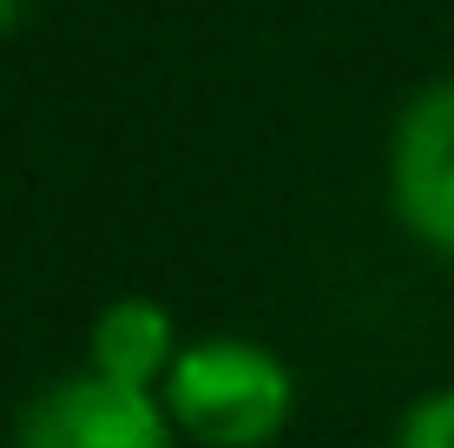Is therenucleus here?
Wrapping results in <instances>:
<instances>
[{
  "mask_svg": "<svg viewBox=\"0 0 454 448\" xmlns=\"http://www.w3.org/2000/svg\"><path fill=\"white\" fill-rule=\"evenodd\" d=\"M159 403L192 448H270L296 415V376L257 336H192Z\"/></svg>",
  "mask_w": 454,
  "mask_h": 448,
  "instance_id": "1",
  "label": "nucleus"
},
{
  "mask_svg": "<svg viewBox=\"0 0 454 448\" xmlns=\"http://www.w3.org/2000/svg\"><path fill=\"white\" fill-rule=\"evenodd\" d=\"M13 448H178V428H171L159 389L73 369L20 403Z\"/></svg>",
  "mask_w": 454,
  "mask_h": 448,
  "instance_id": "2",
  "label": "nucleus"
},
{
  "mask_svg": "<svg viewBox=\"0 0 454 448\" xmlns=\"http://www.w3.org/2000/svg\"><path fill=\"white\" fill-rule=\"evenodd\" d=\"M388 211L415 244L454 257V80L421 86L388 126Z\"/></svg>",
  "mask_w": 454,
  "mask_h": 448,
  "instance_id": "3",
  "label": "nucleus"
},
{
  "mask_svg": "<svg viewBox=\"0 0 454 448\" xmlns=\"http://www.w3.org/2000/svg\"><path fill=\"white\" fill-rule=\"evenodd\" d=\"M178 350H184L178 317L159 297H113L86 330V369L132 382V389H165Z\"/></svg>",
  "mask_w": 454,
  "mask_h": 448,
  "instance_id": "4",
  "label": "nucleus"
},
{
  "mask_svg": "<svg viewBox=\"0 0 454 448\" xmlns=\"http://www.w3.org/2000/svg\"><path fill=\"white\" fill-rule=\"evenodd\" d=\"M395 448H454V382L421 389L395 422Z\"/></svg>",
  "mask_w": 454,
  "mask_h": 448,
  "instance_id": "5",
  "label": "nucleus"
},
{
  "mask_svg": "<svg viewBox=\"0 0 454 448\" xmlns=\"http://www.w3.org/2000/svg\"><path fill=\"white\" fill-rule=\"evenodd\" d=\"M20 20H27V0H0V34H13Z\"/></svg>",
  "mask_w": 454,
  "mask_h": 448,
  "instance_id": "6",
  "label": "nucleus"
}]
</instances>
